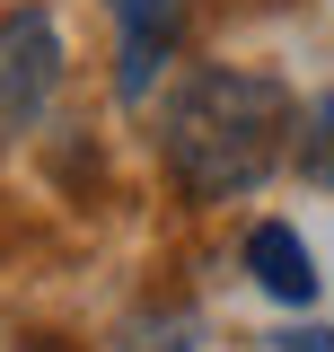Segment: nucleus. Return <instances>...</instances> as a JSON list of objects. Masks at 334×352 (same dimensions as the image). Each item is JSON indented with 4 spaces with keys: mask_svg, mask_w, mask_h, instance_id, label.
Listing matches in <instances>:
<instances>
[{
    "mask_svg": "<svg viewBox=\"0 0 334 352\" xmlns=\"http://www.w3.org/2000/svg\"><path fill=\"white\" fill-rule=\"evenodd\" d=\"M291 150V88L247 62H194L159 106V159L194 203L255 194Z\"/></svg>",
    "mask_w": 334,
    "mask_h": 352,
    "instance_id": "obj_1",
    "label": "nucleus"
},
{
    "mask_svg": "<svg viewBox=\"0 0 334 352\" xmlns=\"http://www.w3.org/2000/svg\"><path fill=\"white\" fill-rule=\"evenodd\" d=\"M62 88V27L53 9H9L0 18V132H36Z\"/></svg>",
    "mask_w": 334,
    "mask_h": 352,
    "instance_id": "obj_2",
    "label": "nucleus"
},
{
    "mask_svg": "<svg viewBox=\"0 0 334 352\" xmlns=\"http://www.w3.org/2000/svg\"><path fill=\"white\" fill-rule=\"evenodd\" d=\"M115 18H124V71H115V88H124V106H141L150 80H159V62L176 53L185 0H115Z\"/></svg>",
    "mask_w": 334,
    "mask_h": 352,
    "instance_id": "obj_3",
    "label": "nucleus"
},
{
    "mask_svg": "<svg viewBox=\"0 0 334 352\" xmlns=\"http://www.w3.org/2000/svg\"><path fill=\"white\" fill-rule=\"evenodd\" d=\"M247 273H255V291L282 300V308H308V300H317V256L299 247L291 220H255V229H247Z\"/></svg>",
    "mask_w": 334,
    "mask_h": 352,
    "instance_id": "obj_4",
    "label": "nucleus"
},
{
    "mask_svg": "<svg viewBox=\"0 0 334 352\" xmlns=\"http://www.w3.org/2000/svg\"><path fill=\"white\" fill-rule=\"evenodd\" d=\"M299 176L334 185V97H317V106L299 115Z\"/></svg>",
    "mask_w": 334,
    "mask_h": 352,
    "instance_id": "obj_5",
    "label": "nucleus"
},
{
    "mask_svg": "<svg viewBox=\"0 0 334 352\" xmlns=\"http://www.w3.org/2000/svg\"><path fill=\"white\" fill-rule=\"evenodd\" d=\"M124 352H203V326L194 317H132Z\"/></svg>",
    "mask_w": 334,
    "mask_h": 352,
    "instance_id": "obj_6",
    "label": "nucleus"
},
{
    "mask_svg": "<svg viewBox=\"0 0 334 352\" xmlns=\"http://www.w3.org/2000/svg\"><path fill=\"white\" fill-rule=\"evenodd\" d=\"M282 352H334V326H299V335H282Z\"/></svg>",
    "mask_w": 334,
    "mask_h": 352,
    "instance_id": "obj_7",
    "label": "nucleus"
}]
</instances>
